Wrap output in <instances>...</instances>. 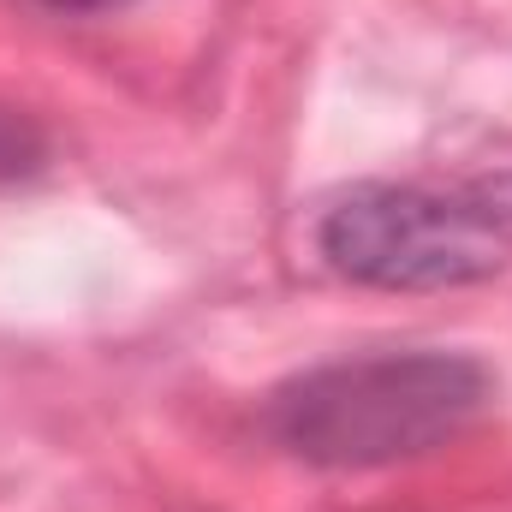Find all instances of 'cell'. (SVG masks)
<instances>
[{"instance_id":"cell-1","label":"cell","mask_w":512,"mask_h":512,"mask_svg":"<svg viewBox=\"0 0 512 512\" xmlns=\"http://www.w3.org/2000/svg\"><path fill=\"white\" fill-rule=\"evenodd\" d=\"M495 405L471 352H352L310 364L262 399V435L310 471H387L453 447Z\"/></svg>"},{"instance_id":"cell-2","label":"cell","mask_w":512,"mask_h":512,"mask_svg":"<svg viewBox=\"0 0 512 512\" xmlns=\"http://www.w3.org/2000/svg\"><path fill=\"white\" fill-rule=\"evenodd\" d=\"M316 256L370 292H459L512 262V215L489 191L376 179L316 215Z\"/></svg>"},{"instance_id":"cell-3","label":"cell","mask_w":512,"mask_h":512,"mask_svg":"<svg viewBox=\"0 0 512 512\" xmlns=\"http://www.w3.org/2000/svg\"><path fill=\"white\" fill-rule=\"evenodd\" d=\"M48 167V137L30 114L18 108H0V185H18V179H36Z\"/></svg>"},{"instance_id":"cell-4","label":"cell","mask_w":512,"mask_h":512,"mask_svg":"<svg viewBox=\"0 0 512 512\" xmlns=\"http://www.w3.org/2000/svg\"><path fill=\"white\" fill-rule=\"evenodd\" d=\"M42 12H60V18H108V12H126L137 0H30Z\"/></svg>"},{"instance_id":"cell-5","label":"cell","mask_w":512,"mask_h":512,"mask_svg":"<svg viewBox=\"0 0 512 512\" xmlns=\"http://www.w3.org/2000/svg\"><path fill=\"white\" fill-rule=\"evenodd\" d=\"M483 191H489V197H495V203L512 215V179H501V185H483Z\"/></svg>"}]
</instances>
